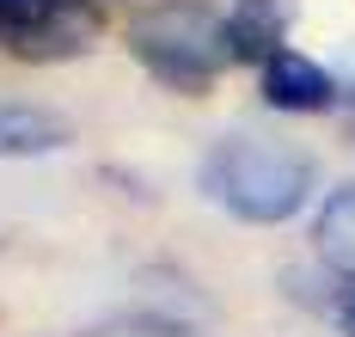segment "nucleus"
Listing matches in <instances>:
<instances>
[{"mask_svg": "<svg viewBox=\"0 0 355 337\" xmlns=\"http://www.w3.org/2000/svg\"><path fill=\"white\" fill-rule=\"evenodd\" d=\"M196 184L233 221L276 227V221H294L306 209V196L319 184V166L300 148L263 141V135H220L202 153V166H196Z\"/></svg>", "mask_w": 355, "mask_h": 337, "instance_id": "obj_1", "label": "nucleus"}, {"mask_svg": "<svg viewBox=\"0 0 355 337\" xmlns=\"http://www.w3.org/2000/svg\"><path fill=\"white\" fill-rule=\"evenodd\" d=\"M98 37V6L92 0H37L25 12H0V49L31 55V62H62L80 55Z\"/></svg>", "mask_w": 355, "mask_h": 337, "instance_id": "obj_3", "label": "nucleus"}, {"mask_svg": "<svg viewBox=\"0 0 355 337\" xmlns=\"http://www.w3.org/2000/svg\"><path fill=\"white\" fill-rule=\"evenodd\" d=\"M263 98L276 105V111H324L331 98H337V80L324 74L313 55H300V49H276L270 62H263Z\"/></svg>", "mask_w": 355, "mask_h": 337, "instance_id": "obj_4", "label": "nucleus"}, {"mask_svg": "<svg viewBox=\"0 0 355 337\" xmlns=\"http://www.w3.org/2000/svg\"><path fill=\"white\" fill-rule=\"evenodd\" d=\"M337 325H343V337H355V276L343 282V295H337Z\"/></svg>", "mask_w": 355, "mask_h": 337, "instance_id": "obj_8", "label": "nucleus"}, {"mask_svg": "<svg viewBox=\"0 0 355 337\" xmlns=\"http://www.w3.org/2000/svg\"><path fill=\"white\" fill-rule=\"evenodd\" d=\"M25 6H37V0H0V12H25Z\"/></svg>", "mask_w": 355, "mask_h": 337, "instance_id": "obj_9", "label": "nucleus"}, {"mask_svg": "<svg viewBox=\"0 0 355 337\" xmlns=\"http://www.w3.org/2000/svg\"><path fill=\"white\" fill-rule=\"evenodd\" d=\"M313 239H319V258L337 263L343 276H355V184L331 190L319 209V221H313Z\"/></svg>", "mask_w": 355, "mask_h": 337, "instance_id": "obj_6", "label": "nucleus"}, {"mask_svg": "<svg viewBox=\"0 0 355 337\" xmlns=\"http://www.w3.org/2000/svg\"><path fill=\"white\" fill-rule=\"evenodd\" d=\"M80 337H196V331L178 325V319H166V313H116V319L86 325Z\"/></svg>", "mask_w": 355, "mask_h": 337, "instance_id": "obj_7", "label": "nucleus"}, {"mask_svg": "<svg viewBox=\"0 0 355 337\" xmlns=\"http://www.w3.org/2000/svg\"><path fill=\"white\" fill-rule=\"evenodd\" d=\"M129 49L153 80H166L178 92H202L227 62H233V43H227V19H214L209 6L196 0H166V6H147L141 19L129 25Z\"/></svg>", "mask_w": 355, "mask_h": 337, "instance_id": "obj_2", "label": "nucleus"}, {"mask_svg": "<svg viewBox=\"0 0 355 337\" xmlns=\"http://www.w3.org/2000/svg\"><path fill=\"white\" fill-rule=\"evenodd\" d=\"M73 141L68 116L49 105H25V98H0V159H43Z\"/></svg>", "mask_w": 355, "mask_h": 337, "instance_id": "obj_5", "label": "nucleus"}]
</instances>
